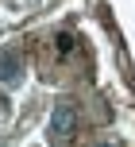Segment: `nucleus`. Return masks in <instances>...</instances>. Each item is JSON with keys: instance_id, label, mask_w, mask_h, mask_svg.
I'll return each instance as SVG.
<instances>
[{"instance_id": "f03ea898", "label": "nucleus", "mask_w": 135, "mask_h": 147, "mask_svg": "<svg viewBox=\"0 0 135 147\" xmlns=\"http://www.w3.org/2000/svg\"><path fill=\"white\" fill-rule=\"evenodd\" d=\"M23 81V62L15 51H0V85H19Z\"/></svg>"}, {"instance_id": "f257e3e1", "label": "nucleus", "mask_w": 135, "mask_h": 147, "mask_svg": "<svg viewBox=\"0 0 135 147\" xmlns=\"http://www.w3.org/2000/svg\"><path fill=\"white\" fill-rule=\"evenodd\" d=\"M74 132H77V109H74L70 101L54 105V116H50V140L66 143V140H70Z\"/></svg>"}, {"instance_id": "39448f33", "label": "nucleus", "mask_w": 135, "mask_h": 147, "mask_svg": "<svg viewBox=\"0 0 135 147\" xmlns=\"http://www.w3.org/2000/svg\"><path fill=\"white\" fill-rule=\"evenodd\" d=\"M97 147H116V143H97Z\"/></svg>"}, {"instance_id": "7ed1b4c3", "label": "nucleus", "mask_w": 135, "mask_h": 147, "mask_svg": "<svg viewBox=\"0 0 135 147\" xmlns=\"http://www.w3.org/2000/svg\"><path fill=\"white\" fill-rule=\"evenodd\" d=\"M70 51H74V35L62 31V35H58V54H70Z\"/></svg>"}, {"instance_id": "20e7f679", "label": "nucleus", "mask_w": 135, "mask_h": 147, "mask_svg": "<svg viewBox=\"0 0 135 147\" xmlns=\"http://www.w3.org/2000/svg\"><path fill=\"white\" fill-rule=\"evenodd\" d=\"M8 116V101H4V93H0V120Z\"/></svg>"}]
</instances>
